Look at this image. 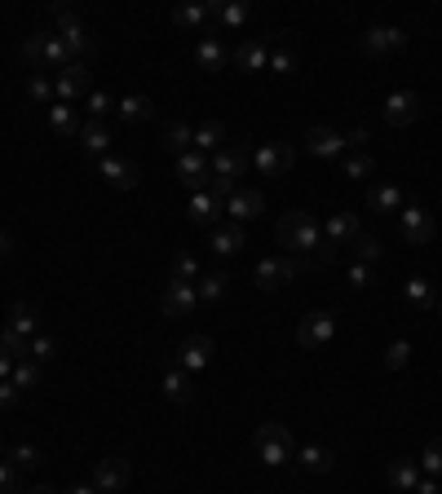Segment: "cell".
<instances>
[{"label":"cell","instance_id":"94428289","mask_svg":"<svg viewBox=\"0 0 442 494\" xmlns=\"http://www.w3.org/2000/svg\"><path fill=\"white\" fill-rule=\"evenodd\" d=\"M27 494H58V490H54V486L44 481V486H32V490H27Z\"/></svg>","mask_w":442,"mask_h":494},{"label":"cell","instance_id":"52a82bcc","mask_svg":"<svg viewBox=\"0 0 442 494\" xmlns=\"http://www.w3.org/2000/svg\"><path fill=\"white\" fill-rule=\"evenodd\" d=\"M416 120H420V93L416 89H394L385 98V124L389 129H408Z\"/></svg>","mask_w":442,"mask_h":494},{"label":"cell","instance_id":"c3c4849f","mask_svg":"<svg viewBox=\"0 0 442 494\" xmlns=\"http://www.w3.org/2000/svg\"><path fill=\"white\" fill-rule=\"evenodd\" d=\"M408 358H411V344H408V340H394V344L385 349V366H389V371H403V366H408Z\"/></svg>","mask_w":442,"mask_h":494},{"label":"cell","instance_id":"681fc988","mask_svg":"<svg viewBox=\"0 0 442 494\" xmlns=\"http://www.w3.org/2000/svg\"><path fill=\"white\" fill-rule=\"evenodd\" d=\"M18 53H23V63H27V66H40V53H44V32L27 35V40H23V49H18Z\"/></svg>","mask_w":442,"mask_h":494},{"label":"cell","instance_id":"5b68a950","mask_svg":"<svg viewBox=\"0 0 442 494\" xmlns=\"http://www.w3.org/2000/svg\"><path fill=\"white\" fill-rule=\"evenodd\" d=\"M332 335H337V318L328 309H309L306 318L297 323V344L301 349H323Z\"/></svg>","mask_w":442,"mask_h":494},{"label":"cell","instance_id":"91938a15","mask_svg":"<svg viewBox=\"0 0 442 494\" xmlns=\"http://www.w3.org/2000/svg\"><path fill=\"white\" fill-rule=\"evenodd\" d=\"M67 494H98V490H93V481H89V486H71Z\"/></svg>","mask_w":442,"mask_h":494},{"label":"cell","instance_id":"f35d334b","mask_svg":"<svg viewBox=\"0 0 442 494\" xmlns=\"http://www.w3.org/2000/svg\"><path fill=\"white\" fill-rule=\"evenodd\" d=\"M376 164H372V155L368 150H359V155H345L340 160V177H349V181H363V177H372Z\"/></svg>","mask_w":442,"mask_h":494},{"label":"cell","instance_id":"7bdbcfd3","mask_svg":"<svg viewBox=\"0 0 442 494\" xmlns=\"http://www.w3.org/2000/svg\"><path fill=\"white\" fill-rule=\"evenodd\" d=\"M9 380H14L18 389H35V384H40V363H35V358H23V363L14 366Z\"/></svg>","mask_w":442,"mask_h":494},{"label":"cell","instance_id":"8992f818","mask_svg":"<svg viewBox=\"0 0 442 494\" xmlns=\"http://www.w3.org/2000/svg\"><path fill=\"white\" fill-rule=\"evenodd\" d=\"M54 89H58V102H80V98H89L93 93V71L84 63H71L58 71V80H54Z\"/></svg>","mask_w":442,"mask_h":494},{"label":"cell","instance_id":"5bb4252c","mask_svg":"<svg viewBox=\"0 0 442 494\" xmlns=\"http://www.w3.org/2000/svg\"><path fill=\"white\" fill-rule=\"evenodd\" d=\"M359 234H363L359 212H337V217H328V226H323V243H328V247H349Z\"/></svg>","mask_w":442,"mask_h":494},{"label":"cell","instance_id":"836d02e7","mask_svg":"<svg viewBox=\"0 0 442 494\" xmlns=\"http://www.w3.org/2000/svg\"><path fill=\"white\" fill-rule=\"evenodd\" d=\"M49 129L58 132V137H80V120H75V111H71L67 102H54L49 106Z\"/></svg>","mask_w":442,"mask_h":494},{"label":"cell","instance_id":"680465c9","mask_svg":"<svg viewBox=\"0 0 442 494\" xmlns=\"http://www.w3.org/2000/svg\"><path fill=\"white\" fill-rule=\"evenodd\" d=\"M9 252H14V238H9V234L0 230V261H5V257H9Z\"/></svg>","mask_w":442,"mask_h":494},{"label":"cell","instance_id":"9c48e42d","mask_svg":"<svg viewBox=\"0 0 442 494\" xmlns=\"http://www.w3.org/2000/svg\"><path fill=\"white\" fill-rule=\"evenodd\" d=\"M177 177H182V186H186L191 195H200L204 186H212V164H208V155H200V150L177 155Z\"/></svg>","mask_w":442,"mask_h":494},{"label":"cell","instance_id":"d6a6232c","mask_svg":"<svg viewBox=\"0 0 442 494\" xmlns=\"http://www.w3.org/2000/svg\"><path fill=\"white\" fill-rule=\"evenodd\" d=\"M58 35H63V44L71 49V58H75V63H80V58H89V53L98 49V40L84 32V23H75V27H67V32H58Z\"/></svg>","mask_w":442,"mask_h":494},{"label":"cell","instance_id":"d590c367","mask_svg":"<svg viewBox=\"0 0 442 494\" xmlns=\"http://www.w3.org/2000/svg\"><path fill=\"white\" fill-rule=\"evenodd\" d=\"M248 18H252V5H248V0H221V14H217V23H221L226 32H239Z\"/></svg>","mask_w":442,"mask_h":494},{"label":"cell","instance_id":"8d00e7d4","mask_svg":"<svg viewBox=\"0 0 442 494\" xmlns=\"http://www.w3.org/2000/svg\"><path fill=\"white\" fill-rule=\"evenodd\" d=\"M274 53H270V71H279V75H292L297 71V53L288 49V32H274Z\"/></svg>","mask_w":442,"mask_h":494},{"label":"cell","instance_id":"1f68e13d","mask_svg":"<svg viewBox=\"0 0 442 494\" xmlns=\"http://www.w3.org/2000/svg\"><path fill=\"white\" fill-rule=\"evenodd\" d=\"M172 23H177L182 32H204L212 18H208V5H177V9H172Z\"/></svg>","mask_w":442,"mask_h":494},{"label":"cell","instance_id":"9f6ffc18","mask_svg":"<svg viewBox=\"0 0 442 494\" xmlns=\"http://www.w3.org/2000/svg\"><path fill=\"white\" fill-rule=\"evenodd\" d=\"M14 366H18V358H14V354L0 344V380H9V375H14Z\"/></svg>","mask_w":442,"mask_h":494},{"label":"cell","instance_id":"e0dca14e","mask_svg":"<svg viewBox=\"0 0 442 494\" xmlns=\"http://www.w3.org/2000/svg\"><path fill=\"white\" fill-rule=\"evenodd\" d=\"M98 172H103L106 186H115V190H133L137 186V164L133 160H115V155H106V160H98Z\"/></svg>","mask_w":442,"mask_h":494},{"label":"cell","instance_id":"cb8c5ba5","mask_svg":"<svg viewBox=\"0 0 442 494\" xmlns=\"http://www.w3.org/2000/svg\"><path fill=\"white\" fill-rule=\"evenodd\" d=\"M160 389H164V397H169L172 406H191V402H195V384H191V375H186L182 366H172Z\"/></svg>","mask_w":442,"mask_h":494},{"label":"cell","instance_id":"44dd1931","mask_svg":"<svg viewBox=\"0 0 442 494\" xmlns=\"http://www.w3.org/2000/svg\"><path fill=\"white\" fill-rule=\"evenodd\" d=\"M80 150H89V155H98L106 160V150H111V129H106L103 120H89V124H80Z\"/></svg>","mask_w":442,"mask_h":494},{"label":"cell","instance_id":"7402d4cb","mask_svg":"<svg viewBox=\"0 0 442 494\" xmlns=\"http://www.w3.org/2000/svg\"><path fill=\"white\" fill-rule=\"evenodd\" d=\"M115 115H120L124 124H146V120L155 115V102L146 98V93H129V98L115 102Z\"/></svg>","mask_w":442,"mask_h":494},{"label":"cell","instance_id":"7c38bea8","mask_svg":"<svg viewBox=\"0 0 442 494\" xmlns=\"http://www.w3.org/2000/svg\"><path fill=\"white\" fill-rule=\"evenodd\" d=\"M306 155H314V160H340L345 155V137L337 129H328V124H314L306 132Z\"/></svg>","mask_w":442,"mask_h":494},{"label":"cell","instance_id":"603a6c76","mask_svg":"<svg viewBox=\"0 0 442 494\" xmlns=\"http://www.w3.org/2000/svg\"><path fill=\"white\" fill-rule=\"evenodd\" d=\"M35 323H40V309H35L32 300H18V305H9V327H5V331H14V335L32 340Z\"/></svg>","mask_w":442,"mask_h":494},{"label":"cell","instance_id":"30bf717a","mask_svg":"<svg viewBox=\"0 0 442 494\" xmlns=\"http://www.w3.org/2000/svg\"><path fill=\"white\" fill-rule=\"evenodd\" d=\"M195 309H200L195 283H169V287H164V300H160V314H164V318H191Z\"/></svg>","mask_w":442,"mask_h":494},{"label":"cell","instance_id":"ac0fdd59","mask_svg":"<svg viewBox=\"0 0 442 494\" xmlns=\"http://www.w3.org/2000/svg\"><path fill=\"white\" fill-rule=\"evenodd\" d=\"M231 63L239 66V71H266L270 66V40H243L235 53H231Z\"/></svg>","mask_w":442,"mask_h":494},{"label":"cell","instance_id":"6da1fadb","mask_svg":"<svg viewBox=\"0 0 442 494\" xmlns=\"http://www.w3.org/2000/svg\"><path fill=\"white\" fill-rule=\"evenodd\" d=\"M274 238H279V247H288V257L309 252V265H314V269L337 261V247H328V243H323V226H319L309 212H301V208H292V212H283V217H279Z\"/></svg>","mask_w":442,"mask_h":494},{"label":"cell","instance_id":"11a10c76","mask_svg":"<svg viewBox=\"0 0 442 494\" xmlns=\"http://www.w3.org/2000/svg\"><path fill=\"white\" fill-rule=\"evenodd\" d=\"M368 141H372V132H368V129H349V132H345V150H354V155H359V150H368Z\"/></svg>","mask_w":442,"mask_h":494},{"label":"cell","instance_id":"83f0119b","mask_svg":"<svg viewBox=\"0 0 442 494\" xmlns=\"http://www.w3.org/2000/svg\"><path fill=\"white\" fill-rule=\"evenodd\" d=\"M297 463L306 468V472H314V477H323V472H332V450H323V446H314V441H306L301 450H297Z\"/></svg>","mask_w":442,"mask_h":494},{"label":"cell","instance_id":"2e32d148","mask_svg":"<svg viewBox=\"0 0 442 494\" xmlns=\"http://www.w3.org/2000/svg\"><path fill=\"white\" fill-rule=\"evenodd\" d=\"M261 212H266V199L257 195V190H243V186H239L235 195L226 199V217H231L235 226H243V221H257Z\"/></svg>","mask_w":442,"mask_h":494},{"label":"cell","instance_id":"277c9868","mask_svg":"<svg viewBox=\"0 0 442 494\" xmlns=\"http://www.w3.org/2000/svg\"><path fill=\"white\" fill-rule=\"evenodd\" d=\"M403 44H408V32H403V27H389V23H372V27H363V35H359V49H363L368 58L398 53Z\"/></svg>","mask_w":442,"mask_h":494},{"label":"cell","instance_id":"6125c7cd","mask_svg":"<svg viewBox=\"0 0 442 494\" xmlns=\"http://www.w3.org/2000/svg\"><path fill=\"white\" fill-rule=\"evenodd\" d=\"M434 314H438V318H442V300H438V305H434Z\"/></svg>","mask_w":442,"mask_h":494},{"label":"cell","instance_id":"f6af8a7d","mask_svg":"<svg viewBox=\"0 0 442 494\" xmlns=\"http://www.w3.org/2000/svg\"><path fill=\"white\" fill-rule=\"evenodd\" d=\"M27 98L32 102H54L58 98V89H54L49 75H32V80H27Z\"/></svg>","mask_w":442,"mask_h":494},{"label":"cell","instance_id":"f546056e","mask_svg":"<svg viewBox=\"0 0 442 494\" xmlns=\"http://www.w3.org/2000/svg\"><path fill=\"white\" fill-rule=\"evenodd\" d=\"M164 150H172V155L195 150V129H191L186 120H172L169 129H164Z\"/></svg>","mask_w":442,"mask_h":494},{"label":"cell","instance_id":"4fadbf2b","mask_svg":"<svg viewBox=\"0 0 442 494\" xmlns=\"http://www.w3.org/2000/svg\"><path fill=\"white\" fill-rule=\"evenodd\" d=\"M212 335H186L182 340V349H177V366L191 375V371H204L208 363H212Z\"/></svg>","mask_w":442,"mask_h":494},{"label":"cell","instance_id":"6f0895ef","mask_svg":"<svg viewBox=\"0 0 442 494\" xmlns=\"http://www.w3.org/2000/svg\"><path fill=\"white\" fill-rule=\"evenodd\" d=\"M411 494H442L438 477H420V481H416V490H411Z\"/></svg>","mask_w":442,"mask_h":494},{"label":"cell","instance_id":"4316f807","mask_svg":"<svg viewBox=\"0 0 442 494\" xmlns=\"http://www.w3.org/2000/svg\"><path fill=\"white\" fill-rule=\"evenodd\" d=\"M385 477H389V486L398 494H411L416 490V481H420V463L416 460H394L385 468Z\"/></svg>","mask_w":442,"mask_h":494},{"label":"cell","instance_id":"74e56055","mask_svg":"<svg viewBox=\"0 0 442 494\" xmlns=\"http://www.w3.org/2000/svg\"><path fill=\"white\" fill-rule=\"evenodd\" d=\"M221 141H226V124L221 120H208L195 129V150L204 155V150H221Z\"/></svg>","mask_w":442,"mask_h":494},{"label":"cell","instance_id":"7dc6e473","mask_svg":"<svg viewBox=\"0 0 442 494\" xmlns=\"http://www.w3.org/2000/svg\"><path fill=\"white\" fill-rule=\"evenodd\" d=\"M84 111H89L93 120H106V115H115V102L106 98V93H98V89H93V93L84 98Z\"/></svg>","mask_w":442,"mask_h":494},{"label":"cell","instance_id":"9a60e30c","mask_svg":"<svg viewBox=\"0 0 442 494\" xmlns=\"http://www.w3.org/2000/svg\"><path fill=\"white\" fill-rule=\"evenodd\" d=\"M221 212H226V203L212 195V190H200V195H191V203H186V217H191L195 226H204V230L221 226Z\"/></svg>","mask_w":442,"mask_h":494},{"label":"cell","instance_id":"4dcf8cb0","mask_svg":"<svg viewBox=\"0 0 442 494\" xmlns=\"http://www.w3.org/2000/svg\"><path fill=\"white\" fill-rule=\"evenodd\" d=\"M403 292H408V305L416 309V314H434L438 296H434V287H429L420 274H416V278H408V287H403Z\"/></svg>","mask_w":442,"mask_h":494},{"label":"cell","instance_id":"3957f363","mask_svg":"<svg viewBox=\"0 0 442 494\" xmlns=\"http://www.w3.org/2000/svg\"><path fill=\"white\" fill-rule=\"evenodd\" d=\"M398 234H403V243L408 247H425V243H434V234H438V221H434V212L429 208H420V203H411L398 212Z\"/></svg>","mask_w":442,"mask_h":494},{"label":"cell","instance_id":"e575fe53","mask_svg":"<svg viewBox=\"0 0 442 494\" xmlns=\"http://www.w3.org/2000/svg\"><path fill=\"white\" fill-rule=\"evenodd\" d=\"M75 58H71V49L63 44V35H44V53H40V71L44 66H54V71H63V66H71Z\"/></svg>","mask_w":442,"mask_h":494},{"label":"cell","instance_id":"db71d44e","mask_svg":"<svg viewBox=\"0 0 442 494\" xmlns=\"http://www.w3.org/2000/svg\"><path fill=\"white\" fill-rule=\"evenodd\" d=\"M23 402V389L14 384V380H0V411H9V406H18Z\"/></svg>","mask_w":442,"mask_h":494},{"label":"cell","instance_id":"8fae6325","mask_svg":"<svg viewBox=\"0 0 442 494\" xmlns=\"http://www.w3.org/2000/svg\"><path fill=\"white\" fill-rule=\"evenodd\" d=\"M129 477H133V468H129V460H98V468H93V490L98 494H120L124 486H129Z\"/></svg>","mask_w":442,"mask_h":494},{"label":"cell","instance_id":"7a4b0ae2","mask_svg":"<svg viewBox=\"0 0 442 494\" xmlns=\"http://www.w3.org/2000/svg\"><path fill=\"white\" fill-rule=\"evenodd\" d=\"M252 446H257V460L266 463V468H283V463H292V432L283 429V424H274V420L257 429Z\"/></svg>","mask_w":442,"mask_h":494},{"label":"cell","instance_id":"f907efd6","mask_svg":"<svg viewBox=\"0 0 442 494\" xmlns=\"http://www.w3.org/2000/svg\"><path fill=\"white\" fill-rule=\"evenodd\" d=\"M0 494H27L18 481V468L14 463H0Z\"/></svg>","mask_w":442,"mask_h":494},{"label":"cell","instance_id":"bcb514c9","mask_svg":"<svg viewBox=\"0 0 442 494\" xmlns=\"http://www.w3.org/2000/svg\"><path fill=\"white\" fill-rule=\"evenodd\" d=\"M32 358L35 363H54L58 358V340L54 335H32Z\"/></svg>","mask_w":442,"mask_h":494},{"label":"cell","instance_id":"816d5d0a","mask_svg":"<svg viewBox=\"0 0 442 494\" xmlns=\"http://www.w3.org/2000/svg\"><path fill=\"white\" fill-rule=\"evenodd\" d=\"M49 18L58 23V32H67V27H75V23H80V14H75L71 5H49Z\"/></svg>","mask_w":442,"mask_h":494},{"label":"cell","instance_id":"f5cc1de1","mask_svg":"<svg viewBox=\"0 0 442 494\" xmlns=\"http://www.w3.org/2000/svg\"><path fill=\"white\" fill-rule=\"evenodd\" d=\"M349 283H354V287H372V283H376V274H372V265H363V261H354V265H349Z\"/></svg>","mask_w":442,"mask_h":494},{"label":"cell","instance_id":"ab89813d","mask_svg":"<svg viewBox=\"0 0 442 494\" xmlns=\"http://www.w3.org/2000/svg\"><path fill=\"white\" fill-rule=\"evenodd\" d=\"M195 278H200V261L191 252H177L169 269V283H195Z\"/></svg>","mask_w":442,"mask_h":494},{"label":"cell","instance_id":"ee69618b","mask_svg":"<svg viewBox=\"0 0 442 494\" xmlns=\"http://www.w3.org/2000/svg\"><path fill=\"white\" fill-rule=\"evenodd\" d=\"M40 460H44V455H40V446H32V441L9 446V463H14V468H35Z\"/></svg>","mask_w":442,"mask_h":494},{"label":"cell","instance_id":"d6986e66","mask_svg":"<svg viewBox=\"0 0 442 494\" xmlns=\"http://www.w3.org/2000/svg\"><path fill=\"white\" fill-rule=\"evenodd\" d=\"M243 243H248V234H243V226H235V221H221V226H212V234H208V247H212L217 257H235Z\"/></svg>","mask_w":442,"mask_h":494},{"label":"cell","instance_id":"484cf974","mask_svg":"<svg viewBox=\"0 0 442 494\" xmlns=\"http://www.w3.org/2000/svg\"><path fill=\"white\" fill-rule=\"evenodd\" d=\"M252 278H257L261 292H279V287L288 283V274H283V257H261L257 269H252Z\"/></svg>","mask_w":442,"mask_h":494},{"label":"cell","instance_id":"d4e9b609","mask_svg":"<svg viewBox=\"0 0 442 494\" xmlns=\"http://www.w3.org/2000/svg\"><path fill=\"white\" fill-rule=\"evenodd\" d=\"M368 208L380 212V217H389V212H403V208H408V195H403L398 186H372V190H368Z\"/></svg>","mask_w":442,"mask_h":494},{"label":"cell","instance_id":"b9f144b4","mask_svg":"<svg viewBox=\"0 0 442 494\" xmlns=\"http://www.w3.org/2000/svg\"><path fill=\"white\" fill-rule=\"evenodd\" d=\"M420 472H429V477H442V437H434L425 450H420Z\"/></svg>","mask_w":442,"mask_h":494},{"label":"cell","instance_id":"ba28073f","mask_svg":"<svg viewBox=\"0 0 442 494\" xmlns=\"http://www.w3.org/2000/svg\"><path fill=\"white\" fill-rule=\"evenodd\" d=\"M292 160H297V150H292L288 141H266V146L252 150V164H257L261 177H283V172L292 168Z\"/></svg>","mask_w":442,"mask_h":494},{"label":"cell","instance_id":"f1b7e54d","mask_svg":"<svg viewBox=\"0 0 442 494\" xmlns=\"http://www.w3.org/2000/svg\"><path fill=\"white\" fill-rule=\"evenodd\" d=\"M226 283H231V274H226V269H208V274H200V283H195L200 305H212V300L226 296Z\"/></svg>","mask_w":442,"mask_h":494},{"label":"cell","instance_id":"ffe728a7","mask_svg":"<svg viewBox=\"0 0 442 494\" xmlns=\"http://www.w3.org/2000/svg\"><path fill=\"white\" fill-rule=\"evenodd\" d=\"M226 63H231L226 44H221L217 35H200V44H195V66H200V71H221Z\"/></svg>","mask_w":442,"mask_h":494},{"label":"cell","instance_id":"60d3db41","mask_svg":"<svg viewBox=\"0 0 442 494\" xmlns=\"http://www.w3.org/2000/svg\"><path fill=\"white\" fill-rule=\"evenodd\" d=\"M349 247H354V257H359V261L363 265H376L380 261V257H385V247H380V238H376V234H359V238H354V243H349Z\"/></svg>","mask_w":442,"mask_h":494}]
</instances>
